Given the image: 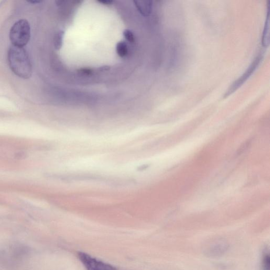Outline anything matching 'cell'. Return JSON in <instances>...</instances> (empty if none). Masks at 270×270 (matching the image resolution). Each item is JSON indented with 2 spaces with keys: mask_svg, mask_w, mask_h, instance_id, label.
<instances>
[{
  "mask_svg": "<svg viewBox=\"0 0 270 270\" xmlns=\"http://www.w3.org/2000/svg\"><path fill=\"white\" fill-rule=\"evenodd\" d=\"M58 8L65 21L53 46L65 51L62 101L90 107L136 96L145 22L133 5L128 0H62Z\"/></svg>",
  "mask_w": 270,
  "mask_h": 270,
  "instance_id": "1",
  "label": "cell"
},
{
  "mask_svg": "<svg viewBox=\"0 0 270 270\" xmlns=\"http://www.w3.org/2000/svg\"><path fill=\"white\" fill-rule=\"evenodd\" d=\"M9 65L14 74L24 79L32 77L33 66L26 51L22 47L12 46L8 51Z\"/></svg>",
  "mask_w": 270,
  "mask_h": 270,
  "instance_id": "2",
  "label": "cell"
},
{
  "mask_svg": "<svg viewBox=\"0 0 270 270\" xmlns=\"http://www.w3.org/2000/svg\"><path fill=\"white\" fill-rule=\"evenodd\" d=\"M12 46L22 47L26 46L31 37V26L26 20L22 19L15 23L10 32Z\"/></svg>",
  "mask_w": 270,
  "mask_h": 270,
  "instance_id": "3",
  "label": "cell"
},
{
  "mask_svg": "<svg viewBox=\"0 0 270 270\" xmlns=\"http://www.w3.org/2000/svg\"><path fill=\"white\" fill-rule=\"evenodd\" d=\"M78 256L87 270H118L114 266L99 261L86 253L79 252Z\"/></svg>",
  "mask_w": 270,
  "mask_h": 270,
  "instance_id": "4",
  "label": "cell"
},
{
  "mask_svg": "<svg viewBox=\"0 0 270 270\" xmlns=\"http://www.w3.org/2000/svg\"><path fill=\"white\" fill-rule=\"evenodd\" d=\"M262 58L261 56H259L256 59L254 62L251 65L250 67L246 71V72L242 75L241 77H240L237 81H236L233 85L230 88L229 91L225 95L224 97L229 96L231 94L234 93L236 90H237L240 86H241L242 84L247 81V80L251 76L252 74L259 65Z\"/></svg>",
  "mask_w": 270,
  "mask_h": 270,
  "instance_id": "5",
  "label": "cell"
},
{
  "mask_svg": "<svg viewBox=\"0 0 270 270\" xmlns=\"http://www.w3.org/2000/svg\"><path fill=\"white\" fill-rule=\"evenodd\" d=\"M229 249L228 244L224 241H217L210 244L205 249V253L209 257H219L226 253Z\"/></svg>",
  "mask_w": 270,
  "mask_h": 270,
  "instance_id": "6",
  "label": "cell"
},
{
  "mask_svg": "<svg viewBox=\"0 0 270 270\" xmlns=\"http://www.w3.org/2000/svg\"><path fill=\"white\" fill-rule=\"evenodd\" d=\"M269 12L268 11L262 37V45L264 47H267L269 43Z\"/></svg>",
  "mask_w": 270,
  "mask_h": 270,
  "instance_id": "7",
  "label": "cell"
},
{
  "mask_svg": "<svg viewBox=\"0 0 270 270\" xmlns=\"http://www.w3.org/2000/svg\"><path fill=\"white\" fill-rule=\"evenodd\" d=\"M269 251L266 250L263 254L261 270H269Z\"/></svg>",
  "mask_w": 270,
  "mask_h": 270,
  "instance_id": "8",
  "label": "cell"
},
{
  "mask_svg": "<svg viewBox=\"0 0 270 270\" xmlns=\"http://www.w3.org/2000/svg\"><path fill=\"white\" fill-rule=\"evenodd\" d=\"M28 3L30 4H40L42 3V2L39 1H31V2H28Z\"/></svg>",
  "mask_w": 270,
  "mask_h": 270,
  "instance_id": "9",
  "label": "cell"
}]
</instances>
